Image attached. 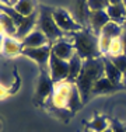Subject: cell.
I'll return each mask as SVG.
<instances>
[{
	"mask_svg": "<svg viewBox=\"0 0 126 132\" xmlns=\"http://www.w3.org/2000/svg\"><path fill=\"white\" fill-rule=\"evenodd\" d=\"M122 53V42H121V38H115L112 39L111 42V46H109V51H108V58L111 56H116V55H121Z\"/></svg>",
	"mask_w": 126,
	"mask_h": 132,
	"instance_id": "24",
	"label": "cell"
},
{
	"mask_svg": "<svg viewBox=\"0 0 126 132\" xmlns=\"http://www.w3.org/2000/svg\"><path fill=\"white\" fill-rule=\"evenodd\" d=\"M55 89V81L52 80L48 70H42L39 75V80H38L37 86V98L43 101V100L49 98L52 96V92Z\"/></svg>",
	"mask_w": 126,
	"mask_h": 132,
	"instance_id": "8",
	"label": "cell"
},
{
	"mask_svg": "<svg viewBox=\"0 0 126 132\" xmlns=\"http://www.w3.org/2000/svg\"><path fill=\"white\" fill-rule=\"evenodd\" d=\"M125 26H126V24H125Z\"/></svg>",
	"mask_w": 126,
	"mask_h": 132,
	"instance_id": "38",
	"label": "cell"
},
{
	"mask_svg": "<svg viewBox=\"0 0 126 132\" xmlns=\"http://www.w3.org/2000/svg\"><path fill=\"white\" fill-rule=\"evenodd\" d=\"M109 128L112 129V132H126V127H123V125L118 121H111Z\"/></svg>",
	"mask_w": 126,
	"mask_h": 132,
	"instance_id": "25",
	"label": "cell"
},
{
	"mask_svg": "<svg viewBox=\"0 0 126 132\" xmlns=\"http://www.w3.org/2000/svg\"><path fill=\"white\" fill-rule=\"evenodd\" d=\"M123 26H119V24L113 23V21H109L105 27L101 30L100 35H104V37H108L111 39H115V38H121V35L123 34Z\"/></svg>",
	"mask_w": 126,
	"mask_h": 132,
	"instance_id": "20",
	"label": "cell"
},
{
	"mask_svg": "<svg viewBox=\"0 0 126 132\" xmlns=\"http://www.w3.org/2000/svg\"><path fill=\"white\" fill-rule=\"evenodd\" d=\"M38 11H39L38 28H39V30L42 31L46 37H48L49 42L53 44V42H56V41L65 38V32H63L60 28L58 27L55 18H53V14H52L53 10H52V9L42 6V7L38 9Z\"/></svg>",
	"mask_w": 126,
	"mask_h": 132,
	"instance_id": "3",
	"label": "cell"
},
{
	"mask_svg": "<svg viewBox=\"0 0 126 132\" xmlns=\"http://www.w3.org/2000/svg\"><path fill=\"white\" fill-rule=\"evenodd\" d=\"M3 39H4V37H3L2 32H0V49H2V45H3Z\"/></svg>",
	"mask_w": 126,
	"mask_h": 132,
	"instance_id": "30",
	"label": "cell"
},
{
	"mask_svg": "<svg viewBox=\"0 0 126 132\" xmlns=\"http://www.w3.org/2000/svg\"><path fill=\"white\" fill-rule=\"evenodd\" d=\"M0 31H4L7 37H15L17 34V26L14 20L3 11H0Z\"/></svg>",
	"mask_w": 126,
	"mask_h": 132,
	"instance_id": "17",
	"label": "cell"
},
{
	"mask_svg": "<svg viewBox=\"0 0 126 132\" xmlns=\"http://www.w3.org/2000/svg\"><path fill=\"white\" fill-rule=\"evenodd\" d=\"M0 3L4 6H10V0H0Z\"/></svg>",
	"mask_w": 126,
	"mask_h": 132,
	"instance_id": "29",
	"label": "cell"
},
{
	"mask_svg": "<svg viewBox=\"0 0 126 132\" xmlns=\"http://www.w3.org/2000/svg\"><path fill=\"white\" fill-rule=\"evenodd\" d=\"M123 84H125V86H126V77H125V80H123Z\"/></svg>",
	"mask_w": 126,
	"mask_h": 132,
	"instance_id": "35",
	"label": "cell"
},
{
	"mask_svg": "<svg viewBox=\"0 0 126 132\" xmlns=\"http://www.w3.org/2000/svg\"><path fill=\"white\" fill-rule=\"evenodd\" d=\"M87 132H90V131H87Z\"/></svg>",
	"mask_w": 126,
	"mask_h": 132,
	"instance_id": "37",
	"label": "cell"
},
{
	"mask_svg": "<svg viewBox=\"0 0 126 132\" xmlns=\"http://www.w3.org/2000/svg\"><path fill=\"white\" fill-rule=\"evenodd\" d=\"M21 53L31 58L32 61H35L42 68V70H48L49 59H50V55H52V44L41 46V48H23Z\"/></svg>",
	"mask_w": 126,
	"mask_h": 132,
	"instance_id": "7",
	"label": "cell"
},
{
	"mask_svg": "<svg viewBox=\"0 0 126 132\" xmlns=\"http://www.w3.org/2000/svg\"><path fill=\"white\" fill-rule=\"evenodd\" d=\"M52 14H53V18H55L58 27L60 28L65 34H70V32H76V31L83 30V26L78 24L77 21H76L66 10H63V9H53Z\"/></svg>",
	"mask_w": 126,
	"mask_h": 132,
	"instance_id": "6",
	"label": "cell"
},
{
	"mask_svg": "<svg viewBox=\"0 0 126 132\" xmlns=\"http://www.w3.org/2000/svg\"><path fill=\"white\" fill-rule=\"evenodd\" d=\"M48 72L55 83H60V81H67L69 77V62L63 61L52 53L49 59L48 65Z\"/></svg>",
	"mask_w": 126,
	"mask_h": 132,
	"instance_id": "5",
	"label": "cell"
},
{
	"mask_svg": "<svg viewBox=\"0 0 126 132\" xmlns=\"http://www.w3.org/2000/svg\"><path fill=\"white\" fill-rule=\"evenodd\" d=\"M116 87H118V86H115V84H113L109 79H106L105 76H102L101 79L97 80L95 84H94L91 94H106V93H112V92H115Z\"/></svg>",
	"mask_w": 126,
	"mask_h": 132,
	"instance_id": "18",
	"label": "cell"
},
{
	"mask_svg": "<svg viewBox=\"0 0 126 132\" xmlns=\"http://www.w3.org/2000/svg\"><path fill=\"white\" fill-rule=\"evenodd\" d=\"M52 53L55 56H58V58L63 59V61L69 62L76 55V51H74V46L70 39L62 38L52 44Z\"/></svg>",
	"mask_w": 126,
	"mask_h": 132,
	"instance_id": "9",
	"label": "cell"
},
{
	"mask_svg": "<svg viewBox=\"0 0 126 132\" xmlns=\"http://www.w3.org/2000/svg\"><path fill=\"white\" fill-rule=\"evenodd\" d=\"M6 93H7V89H6V86H4V84H0V98H2V97H4Z\"/></svg>",
	"mask_w": 126,
	"mask_h": 132,
	"instance_id": "27",
	"label": "cell"
},
{
	"mask_svg": "<svg viewBox=\"0 0 126 132\" xmlns=\"http://www.w3.org/2000/svg\"><path fill=\"white\" fill-rule=\"evenodd\" d=\"M121 42H122V53L126 55V28L123 30V34L121 35Z\"/></svg>",
	"mask_w": 126,
	"mask_h": 132,
	"instance_id": "26",
	"label": "cell"
},
{
	"mask_svg": "<svg viewBox=\"0 0 126 132\" xmlns=\"http://www.w3.org/2000/svg\"><path fill=\"white\" fill-rule=\"evenodd\" d=\"M69 39L74 46V51L83 61L91 58H100V48H98V37L91 31L80 30L76 32L69 34Z\"/></svg>",
	"mask_w": 126,
	"mask_h": 132,
	"instance_id": "2",
	"label": "cell"
},
{
	"mask_svg": "<svg viewBox=\"0 0 126 132\" xmlns=\"http://www.w3.org/2000/svg\"><path fill=\"white\" fill-rule=\"evenodd\" d=\"M17 2H18V0H10V6H14Z\"/></svg>",
	"mask_w": 126,
	"mask_h": 132,
	"instance_id": "31",
	"label": "cell"
},
{
	"mask_svg": "<svg viewBox=\"0 0 126 132\" xmlns=\"http://www.w3.org/2000/svg\"><path fill=\"white\" fill-rule=\"evenodd\" d=\"M104 132H112V129H111V128H108V129H105Z\"/></svg>",
	"mask_w": 126,
	"mask_h": 132,
	"instance_id": "32",
	"label": "cell"
},
{
	"mask_svg": "<svg viewBox=\"0 0 126 132\" xmlns=\"http://www.w3.org/2000/svg\"><path fill=\"white\" fill-rule=\"evenodd\" d=\"M3 6H4V4H2V3H0V11H2V9H3Z\"/></svg>",
	"mask_w": 126,
	"mask_h": 132,
	"instance_id": "34",
	"label": "cell"
},
{
	"mask_svg": "<svg viewBox=\"0 0 126 132\" xmlns=\"http://www.w3.org/2000/svg\"><path fill=\"white\" fill-rule=\"evenodd\" d=\"M122 3H123V6L126 7V0H122Z\"/></svg>",
	"mask_w": 126,
	"mask_h": 132,
	"instance_id": "33",
	"label": "cell"
},
{
	"mask_svg": "<svg viewBox=\"0 0 126 132\" xmlns=\"http://www.w3.org/2000/svg\"><path fill=\"white\" fill-rule=\"evenodd\" d=\"M11 7H14V10L20 15H23V17H28V15H31L32 13L37 11L35 2H34V0H18L14 6H11Z\"/></svg>",
	"mask_w": 126,
	"mask_h": 132,
	"instance_id": "19",
	"label": "cell"
},
{
	"mask_svg": "<svg viewBox=\"0 0 126 132\" xmlns=\"http://www.w3.org/2000/svg\"><path fill=\"white\" fill-rule=\"evenodd\" d=\"M125 77H126V73H125Z\"/></svg>",
	"mask_w": 126,
	"mask_h": 132,
	"instance_id": "36",
	"label": "cell"
},
{
	"mask_svg": "<svg viewBox=\"0 0 126 132\" xmlns=\"http://www.w3.org/2000/svg\"><path fill=\"white\" fill-rule=\"evenodd\" d=\"M104 76V61L102 56L100 58H91L86 59L83 63V69H81L80 75H78L77 80H76V86L78 89L83 101H87L90 97L91 92H93L94 84L97 80Z\"/></svg>",
	"mask_w": 126,
	"mask_h": 132,
	"instance_id": "1",
	"label": "cell"
},
{
	"mask_svg": "<svg viewBox=\"0 0 126 132\" xmlns=\"http://www.w3.org/2000/svg\"><path fill=\"white\" fill-rule=\"evenodd\" d=\"M73 87H74V83H70V81L55 83V89H53L52 96L49 98L58 110H67V104H69V100H70Z\"/></svg>",
	"mask_w": 126,
	"mask_h": 132,
	"instance_id": "4",
	"label": "cell"
},
{
	"mask_svg": "<svg viewBox=\"0 0 126 132\" xmlns=\"http://www.w3.org/2000/svg\"><path fill=\"white\" fill-rule=\"evenodd\" d=\"M102 61H104V76L106 79H109L115 86H119V84H123L125 80V75L116 68L115 65L109 61V58L106 56H102Z\"/></svg>",
	"mask_w": 126,
	"mask_h": 132,
	"instance_id": "12",
	"label": "cell"
},
{
	"mask_svg": "<svg viewBox=\"0 0 126 132\" xmlns=\"http://www.w3.org/2000/svg\"><path fill=\"white\" fill-rule=\"evenodd\" d=\"M106 13L109 15V20L113 23L119 24V26H125L126 24V7L123 3H118V4H109L106 9Z\"/></svg>",
	"mask_w": 126,
	"mask_h": 132,
	"instance_id": "15",
	"label": "cell"
},
{
	"mask_svg": "<svg viewBox=\"0 0 126 132\" xmlns=\"http://www.w3.org/2000/svg\"><path fill=\"white\" fill-rule=\"evenodd\" d=\"M109 4H118V3H122V0H108Z\"/></svg>",
	"mask_w": 126,
	"mask_h": 132,
	"instance_id": "28",
	"label": "cell"
},
{
	"mask_svg": "<svg viewBox=\"0 0 126 132\" xmlns=\"http://www.w3.org/2000/svg\"><path fill=\"white\" fill-rule=\"evenodd\" d=\"M2 52L6 56H15L18 53L23 52V44L20 39H17L15 37H4L2 45Z\"/></svg>",
	"mask_w": 126,
	"mask_h": 132,
	"instance_id": "14",
	"label": "cell"
},
{
	"mask_svg": "<svg viewBox=\"0 0 126 132\" xmlns=\"http://www.w3.org/2000/svg\"><path fill=\"white\" fill-rule=\"evenodd\" d=\"M87 6L90 11H100V10H106L109 6L108 0H87Z\"/></svg>",
	"mask_w": 126,
	"mask_h": 132,
	"instance_id": "22",
	"label": "cell"
},
{
	"mask_svg": "<svg viewBox=\"0 0 126 132\" xmlns=\"http://www.w3.org/2000/svg\"><path fill=\"white\" fill-rule=\"evenodd\" d=\"M38 18H39V11H35L28 17H24V20L21 21V24L17 27V34H15V38L17 39H24L25 37L30 32L34 31V27L38 24Z\"/></svg>",
	"mask_w": 126,
	"mask_h": 132,
	"instance_id": "13",
	"label": "cell"
},
{
	"mask_svg": "<svg viewBox=\"0 0 126 132\" xmlns=\"http://www.w3.org/2000/svg\"><path fill=\"white\" fill-rule=\"evenodd\" d=\"M21 44H23V48H41V46L49 45V39L39 28H37L28 34L24 39H21Z\"/></svg>",
	"mask_w": 126,
	"mask_h": 132,
	"instance_id": "11",
	"label": "cell"
},
{
	"mask_svg": "<svg viewBox=\"0 0 126 132\" xmlns=\"http://www.w3.org/2000/svg\"><path fill=\"white\" fill-rule=\"evenodd\" d=\"M109 125H111V121L108 118L98 115V117L93 118V121L88 124V129H90V132H104L109 128Z\"/></svg>",
	"mask_w": 126,
	"mask_h": 132,
	"instance_id": "21",
	"label": "cell"
},
{
	"mask_svg": "<svg viewBox=\"0 0 126 132\" xmlns=\"http://www.w3.org/2000/svg\"><path fill=\"white\" fill-rule=\"evenodd\" d=\"M109 15L106 10H100V11H90L88 15V24L91 27V32L95 34L97 37L100 35L101 30L109 23Z\"/></svg>",
	"mask_w": 126,
	"mask_h": 132,
	"instance_id": "10",
	"label": "cell"
},
{
	"mask_svg": "<svg viewBox=\"0 0 126 132\" xmlns=\"http://www.w3.org/2000/svg\"><path fill=\"white\" fill-rule=\"evenodd\" d=\"M83 63H84V61L77 55V53L69 61V77H67V81L76 83V80H77L81 69H83Z\"/></svg>",
	"mask_w": 126,
	"mask_h": 132,
	"instance_id": "16",
	"label": "cell"
},
{
	"mask_svg": "<svg viewBox=\"0 0 126 132\" xmlns=\"http://www.w3.org/2000/svg\"><path fill=\"white\" fill-rule=\"evenodd\" d=\"M106 58H108V56H106ZM109 61H111L112 63L115 65L123 75L126 73V55L121 53V55H116V56H111V58H109Z\"/></svg>",
	"mask_w": 126,
	"mask_h": 132,
	"instance_id": "23",
	"label": "cell"
}]
</instances>
